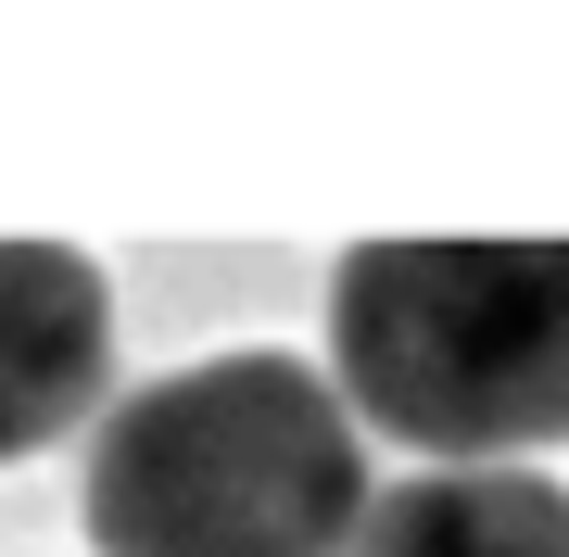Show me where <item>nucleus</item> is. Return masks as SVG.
Wrapping results in <instances>:
<instances>
[{
  "mask_svg": "<svg viewBox=\"0 0 569 557\" xmlns=\"http://www.w3.org/2000/svg\"><path fill=\"white\" fill-rule=\"evenodd\" d=\"M114 380V291L77 241H0V469L63 444Z\"/></svg>",
  "mask_w": 569,
  "mask_h": 557,
  "instance_id": "nucleus-3",
  "label": "nucleus"
},
{
  "mask_svg": "<svg viewBox=\"0 0 569 557\" xmlns=\"http://www.w3.org/2000/svg\"><path fill=\"white\" fill-rule=\"evenodd\" d=\"M342 557H569V481L545 469H418L367 495Z\"/></svg>",
  "mask_w": 569,
  "mask_h": 557,
  "instance_id": "nucleus-4",
  "label": "nucleus"
},
{
  "mask_svg": "<svg viewBox=\"0 0 569 557\" xmlns=\"http://www.w3.org/2000/svg\"><path fill=\"white\" fill-rule=\"evenodd\" d=\"M329 392L443 469L569 431V241H355L329 279Z\"/></svg>",
  "mask_w": 569,
  "mask_h": 557,
  "instance_id": "nucleus-1",
  "label": "nucleus"
},
{
  "mask_svg": "<svg viewBox=\"0 0 569 557\" xmlns=\"http://www.w3.org/2000/svg\"><path fill=\"white\" fill-rule=\"evenodd\" d=\"M367 519V456L342 392L291 355H216L127 392L89 444L102 557H342Z\"/></svg>",
  "mask_w": 569,
  "mask_h": 557,
  "instance_id": "nucleus-2",
  "label": "nucleus"
}]
</instances>
